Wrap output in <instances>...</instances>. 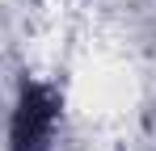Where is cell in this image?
I'll return each instance as SVG.
<instances>
[{
	"mask_svg": "<svg viewBox=\"0 0 156 151\" xmlns=\"http://www.w3.org/2000/svg\"><path fill=\"white\" fill-rule=\"evenodd\" d=\"M55 122H59V97L42 80H26L9 126V151H51Z\"/></svg>",
	"mask_w": 156,
	"mask_h": 151,
	"instance_id": "cell-1",
	"label": "cell"
}]
</instances>
